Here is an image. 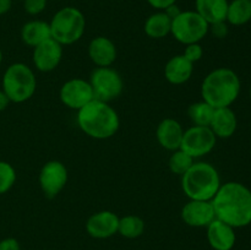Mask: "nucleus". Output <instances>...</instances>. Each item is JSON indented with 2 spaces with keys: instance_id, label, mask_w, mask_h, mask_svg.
Masks as SVG:
<instances>
[{
  "instance_id": "16",
  "label": "nucleus",
  "mask_w": 251,
  "mask_h": 250,
  "mask_svg": "<svg viewBox=\"0 0 251 250\" xmlns=\"http://www.w3.org/2000/svg\"><path fill=\"white\" fill-rule=\"evenodd\" d=\"M88 56L97 68L112 66L117 60V47L108 37H95L88 44Z\"/></svg>"
},
{
  "instance_id": "17",
  "label": "nucleus",
  "mask_w": 251,
  "mask_h": 250,
  "mask_svg": "<svg viewBox=\"0 0 251 250\" xmlns=\"http://www.w3.org/2000/svg\"><path fill=\"white\" fill-rule=\"evenodd\" d=\"M184 129L178 120L166 118L158 124L156 129V139L161 147L168 151L179 150L183 141Z\"/></svg>"
},
{
  "instance_id": "7",
  "label": "nucleus",
  "mask_w": 251,
  "mask_h": 250,
  "mask_svg": "<svg viewBox=\"0 0 251 250\" xmlns=\"http://www.w3.org/2000/svg\"><path fill=\"white\" fill-rule=\"evenodd\" d=\"M210 32V25L195 10L181 11L172 20L171 34L179 43H200Z\"/></svg>"
},
{
  "instance_id": "20",
  "label": "nucleus",
  "mask_w": 251,
  "mask_h": 250,
  "mask_svg": "<svg viewBox=\"0 0 251 250\" xmlns=\"http://www.w3.org/2000/svg\"><path fill=\"white\" fill-rule=\"evenodd\" d=\"M49 38H51L49 22L43 20H32L22 26L21 39L26 46L34 48Z\"/></svg>"
},
{
  "instance_id": "29",
  "label": "nucleus",
  "mask_w": 251,
  "mask_h": 250,
  "mask_svg": "<svg viewBox=\"0 0 251 250\" xmlns=\"http://www.w3.org/2000/svg\"><path fill=\"white\" fill-rule=\"evenodd\" d=\"M48 0H24V9L31 16H37L46 10Z\"/></svg>"
},
{
  "instance_id": "32",
  "label": "nucleus",
  "mask_w": 251,
  "mask_h": 250,
  "mask_svg": "<svg viewBox=\"0 0 251 250\" xmlns=\"http://www.w3.org/2000/svg\"><path fill=\"white\" fill-rule=\"evenodd\" d=\"M19 240L15 238H5L0 240V250H20Z\"/></svg>"
},
{
  "instance_id": "8",
  "label": "nucleus",
  "mask_w": 251,
  "mask_h": 250,
  "mask_svg": "<svg viewBox=\"0 0 251 250\" xmlns=\"http://www.w3.org/2000/svg\"><path fill=\"white\" fill-rule=\"evenodd\" d=\"M90 83L96 100L107 103L117 100L124 91V80L112 66L96 68L91 73Z\"/></svg>"
},
{
  "instance_id": "5",
  "label": "nucleus",
  "mask_w": 251,
  "mask_h": 250,
  "mask_svg": "<svg viewBox=\"0 0 251 250\" xmlns=\"http://www.w3.org/2000/svg\"><path fill=\"white\" fill-rule=\"evenodd\" d=\"M51 38L61 46H71L83 37L86 31V17L81 10L74 6H65L58 10L51 17Z\"/></svg>"
},
{
  "instance_id": "6",
  "label": "nucleus",
  "mask_w": 251,
  "mask_h": 250,
  "mask_svg": "<svg viewBox=\"0 0 251 250\" xmlns=\"http://www.w3.org/2000/svg\"><path fill=\"white\" fill-rule=\"evenodd\" d=\"M2 91L10 102L24 103L31 100L37 90V77L33 70L25 63L7 66L2 76Z\"/></svg>"
},
{
  "instance_id": "24",
  "label": "nucleus",
  "mask_w": 251,
  "mask_h": 250,
  "mask_svg": "<svg viewBox=\"0 0 251 250\" xmlns=\"http://www.w3.org/2000/svg\"><path fill=\"white\" fill-rule=\"evenodd\" d=\"M146 225L141 217L135 215H126L119 217L118 233L126 239H136L145 233Z\"/></svg>"
},
{
  "instance_id": "28",
  "label": "nucleus",
  "mask_w": 251,
  "mask_h": 250,
  "mask_svg": "<svg viewBox=\"0 0 251 250\" xmlns=\"http://www.w3.org/2000/svg\"><path fill=\"white\" fill-rule=\"evenodd\" d=\"M183 55L185 56V59H188L190 63L195 64L198 63L199 60H201V58H202L203 48L201 47L200 43L188 44V46H185Z\"/></svg>"
},
{
  "instance_id": "11",
  "label": "nucleus",
  "mask_w": 251,
  "mask_h": 250,
  "mask_svg": "<svg viewBox=\"0 0 251 250\" xmlns=\"http://www.w3.org/2000/svg\"><path fill=\"white\" fill-rule=\"evenodd\" d=\"M59 97L65 107L74 110H80L95 100L90 81L83 78H71L64 82L59 91Z\"/></svg>"
},
{
  "instance_id": "38",
  "label": "nucleus",
  "mask_w": 251,
  "mask_h": 250,
  "mask_svg": "<svg viewBox=\"0 0 251 250\" xmlns=\"http://www.w3.org/2000/svg\"><path fill=\"white\" fill-rule=\"evenodd\" d=\"M22 1H24V0H22Z\"/></svg>"
},
{
  "instance_id": "19",
  "label": "nucleus",
  "mask_w": 251,
  "mask_h": 250,
  "mask_svg": "<svg viewBox=\"0 0 251 250\" xmlns=\"http://www.w3.org/2000/svg\"><path fill=\"white\" fill-rule=\"evenodd\" d=\"M194 74V64L190 63L183 54L174 55L164 66V77L174 86L184 85Z\"/></svg>"
},
{
  "instance_id": "12",
  "label": "nucleus",
  "mask_w": 251,
  "mask_h": 250,
  "mask_svg": "<svg viewBox=\"0 0 251 250\" xmlns=\"http://www.w3.org/2000/svg\"><path fill=\"white\" fill-rule=\"evenodd\" d=\"M63 59V46L53 38L47 39L39 46L34 47L32 61L34 68L41 73H50L55 70Z\"/></svg>"
},
{
  "instance_id": "21",
  "label": "nucleus",
  "mask_w": 251,
  "mask_h": 250,
  "mask_svg": "<svg viewBox=\"0 0 251 250\" xmlns=\"http://www.w3.org/2000/svg\"><path fill=\"white\" fill-rule=\"evenodd\" d=\"M228 0H195V11L207 21L208 25L226 21Z\"/></svg>"
},
{
  "instance_id": "23",
  "label": "nucleus",
  "mask_w": 251,
  "mask_h": 250,
  "mask_svg": "<svg viewBox=\"0 0 251 250\" xmlns=\"http://www.w3.org/2000/svg\"><path fill=\"white\" fill-rule=\"evenodd\" d=\"M251 21V0H232L228 2L226 22L232 26H243Z\"/></svg>"
},
{
  "instance_id": "2",
  "label": "nucleus",
  "mask_w": 251,
  "mask_h": 250,
  "mask_svg": "<svg viewBox=\"0 0 251 250\" xmlns=\"http://www.w3.org/2000/svg\"><path fill=\"white\" fill-rule=\"evenodd\" d=\"M76 122L81 131L96 140L110 139L120 127L117 110L109 103L96 98L77 110Z\"/></svg>"
},
{
  "instance_id": "31",
  "label": "nucleus",
  "mask_w": 251,
  "mask_h": 250,
  "mask_svg": "<svg viewBox=\"0 0 251 250\" xmlns=\"http://www.w3.org/2000/svg\"><path fill=\"white\" fill-rule=\"evenodd\" d=\"M147 2L157 11H164L169 6L176 4V0H147Z\"/></svg>"
},
{
  "instance_id": "25",
  "label": "nucleus",
  "mask_w": 251,
  "mask_h": 250,
  "mask_svg": "<svg viewBox=\"0 0 251 250\" xmlns=\"http://www.w3.org/2000/svg\"><path fill=\"white\" fill-rule=\"evenodd\" d=\"M213 113H215V108L211 107L205 100L193 103L188 108V115L190 120L194 123V125H200V126H210Z\"/></svg>"
},
{
  "instance_id": "9",
  "label": "nucleus",
  "mask_w": 251,
  "mask_h": 250,
  "mask_svg": "<svg viewBox=\"0 0 251 250\" xmlns=\"http://www.w3.org/2000/svg\"><path fill=\"white\" fill-rule=\"evenodd\" d=\"M216 142L217 137L210 126L193 125L188 130H184L180 149L196 159L210 153L215 149Z\"/></svg>"
},
{
  "instance_id": "22",
  "label": "nucleus",
  "mask_w": 251,
  "mask_h": 250,
  "mask_svg": "<svg viewBox=\"0 0 251 250\" xmlns=\"http://www.w3.org/2000/svg\"><path fill=\"white\" fill-rule=\"evenodd\" d=\"M172 19L164 11H156L150 15L144 25V31L152 39H162L171 34Z\"/></svg>"
},
{
  "instance_id": "4",
  "label": "nucleus",
  "mask_w": 251,
  "mask_h": 250,
  "mask_svg": "<svg viewBox=\"0 0 251 250\" xmlns=\"http://www.w3.org/2000/svg\"><path fill=\"white\" fill-rule=\"evenodd\" d=\"M222 185L218 171L208 162H194L181 175V189L189 200L211 201Z\"/></svg>"
},
{
  "instance_id": "18",
  "label": "nucleus",
  "mask_w": 251,
  "mask_h": 250,
  "mask_svg": "<svg viewBox=\"0 0 251 250\" xmlns=\"http://www.w3.org/2000/svg\"><path fill=\"white\" fill-rule=\"evenodd\" d=\"M210 129L217 139H229L238 129V118L230 107L217 108L210 123Z\"/></svg>"
},
{
  "instance_id": "15",
  "label": "nucleus",
  "mask_w": 251,
  "mask_h": 250,
  "mask_svg": "<svg viewBox=\"0 0 251 250\" xmlns=\"http://www.w3.org/2000/svg\"><path fill=\"white\" fill-rule=\"evenodd\" d=\"M206 235L213 250H232L237 242L235 228L217 218L206 227Z\"/></svg>"
},
{
  "instance_id": "10",
  "label": "nucleus",
  "mask_w": 251,
  "mask_h": 250,
  "mask_svg": "<svg viewBox=\"0 0 251 250\" xmlns=\"http://www.w3.org/2000/svg\"><path fill=\"white\" fill-rule=\"evenodd\" d=\"M69 173L65 164L60 161H48L43 164L38 175L41 190L48 199L58 196L68 184Z\"/></svg>"
},
{
  "instance_id": "13",
  "label": "nucleus",
  "mask_w": 251,
  "mask_h": 250,
  "mask_svg": "<svg viewBox=\"0 0 251 250\" xmlns=\"http://www.w3.org/2000/svg\"><path fill=\"white\" fill-rule=\"evenodd\" d=\"M181 220L193 228H206L216 220L215 208L211 201L189 200L181 208Z\"/></svg>"
},
{
  "instance_id": "1",
  "label": "nucleus",
  "mask_w": 251,
  "mask_h": 250,
  "mask_svg": "<svg viewBox=\"0 0 251 250\" xmlns=\"http://www.w3.org/2000/svg\"><path fill=\"white\" fill-rule=\"evenodd\" d=\"M211 202L216 218L230 227L243 228L251 223V190L243 183H223Z\"/></svg>"
},
{
  "instance_id": "14",
  "label": "nucleus",
  "mask_w": 251,
  "mask_h": 250,
  "mask_svg": "<svg viewBox=\"0 0 251 250\" xmlns=\"http://www.w3.org/2000/svg\"><path fill=\"white\" fill-rule=\"evenodd\" d=\"M119 216L113 211L103 210L93 213L86 221V232L95 239H108L118 233Z\"/></svg>"
},
{
  "instance_id": "27",
  "label": "nucleus",
  "mask_w": 251,
  "mask_h": 250,
  "mask_svg": "<svg viewBox=\"0 0 251 250\" xmlns=\"http://www.w3.org/2000/svg\"><path fill=\"white\" fill-rule=\"evenodd\" d=\"M17 174L9 162L0 161V195L6 194L16 183Z\"/></svg>"
},
{
  "instance_id": "34",
  "label": "nucleus",
  "mask_w": 251,
  "mask_h": 250,
  "mask_svg": "<svg viewBox=\"0 0 251 250\" xmlns=\"http://www.w3.org/2000/svg\"><path fill=\"white\" fill-rule=\"evenodd\" d=\"M12 6V0H0V15H5L10 11Z\"/></svg>"
},
{
  "instance_id": "30",
  "label": "nucleus",
  "mask_w": 251,
  "mask_h": 250,
  "mask_svg": "<svg viewBox=\"0 0 251 250\" xmlns=\"http://www.w3.org/2000/svg\"><path fill=\"white\" fill-rule=\"evenodd\" d=\"M210 32L216 37V38H226L228 32H229V29H228V24L226 21H222L210 25Z\"/></svg>"
},
{
  "instance_id": "37",
  "label": "nucleus",
  "mask_w": 251,
  "mask_h": 250,
  "mask_svg": "<svg viewBox=\"0 0 251 250\" xmlns=\"http://www.w3.org/2000/svg\"><path fill=\"white\" fill-rule=\"evenodd\" d=\"M250 98H251V86H250Z\"/></svg>"
},
{
  "instance_id": "35",
  "label": "nucleus",
  "mask_w": 251,
  "mask_h": 250,
  "mask_svg": "<svg viewBox=\"0 0 251 250\" xmlns=\"http://www.w3.org/2000/svg\"><path fill=\"white\" fill-rule=\"evenodd\" d=\"M10 100L9 98H7V96L5 95L4 91L0 90V112H2V110H5L7 108V105H9Z\"/></svg>"
},
{
  "instance_id": "3",
  "label": "nucleus",
  "mask_w": 251,
  "mask_h": 250,
  "mask_svg": "<svg viewBox=\"0 0 251 250\" xmlns=\"http://www.w3.org/2000/svg\"><path fill=\"white\" fill-rule=\"evenodd\" d=\"M242 82L234 70L229 68H217L208 73L201 83L202 100L212 108L230 107L238 100Z\"/></svg>"
},
{
  "instance_id": "36",
  "label": "nucleus",
  "mask_w": 251,
  "mask_h": 250,
  "mask_svg": "<svg viewBox=\"0 0 251 250\" xmlns=\"http://www.w3.org/2000/svg\"><path fill=\"white\" fill-rule=\"evenodd\" d=\"M1 63H2V51L1 49H0V65H1Z\"/></svg>"
},
{
  "instance_id": "33",
  "label": "nucleus",
  "mask_w": 251,
  "mask_h": 250,
  "mask_svg": "<svg viewBox=\"0 0 251 250\" xmlns=\"http://www.w3.org/2000/svg\"><path fill=\"white\" fill-rule=\"evenodd\" d=\"M164 12H166V14L168 15V16L171 17L172 20H173L174 17H176V16H178L179 14H180V12H181V10L179 9V7H178V5H176V4H174V5H172V6H169L168 9H166V10H164Z\"/></svg>"
},
{
  "instance_id": "26",
  "label": "nucleus",
  "mask_w": 251,
  "mask_h": 250,
  "mask_svg": "<svg viewBox=\"0 0 251 250\" xmlns=\"http://www.w3.org/2000/svg\"><path fill=\"white\" fill-rule=\"evenodd\" d=\"M194 162H195V159H194L190 154H188L185 151L179 149L172 152L168 161V167L169 169H171L172 173L178 174V175H183V174H185L186 172L190 169V167L193 166Z\"/></svg>"
}]
</instances>
